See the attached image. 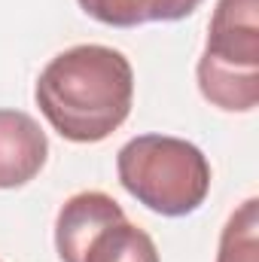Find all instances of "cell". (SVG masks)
Returning <instances> with one entry per match:
<instances>
[{
	"mask_svg": "<svg viewBox=\"0 0 259 262\" xmlns=\"http://www.w3.org/2000/svg\"><path fill=\"white\" fill-rule=\"evenodd\" d=\"M34 98L64 140L98 143L128 119L134 70L119 49L82 43L43 67Z\"/></svg>",
	"mask_w": 259,
	"mask_h": 262,
	"instance_id": "6da1fadb",
	"label": "cell"
},
{
	"mask_svg": "<svg viewBox=\"0 0 259 262\" xmlns=\"http://www.w3.org/2000/svg\"><path fill=\"white\" fill-rule=\"evenodd\" d=\"M82 262H159V250L143 229L119 220L95 235Z\"/></svg>",
	"mask_w": 259,
	"mask_h": 262,
	"instance_id": "52a82bcc",
	"label": "cell"
},
{
	"mask_svg": "<svg viewBox=\"0 0 259 262\" xmlns=\"http://www.w3.org/2000/svg\"><path fill=\"white\" fill-rule=\"evenodd\" d=\"M49 156V140L40 122L21 110H0V189L31 183Z\"/></svg>",
	"mask_w": 259,
	"mask_h": 262,
	"instance_id": "5b68a950",
	"label": "cell"
},
{
	"mask_svg": "<svg viewBox=\"0 0 259 262\" xmlns=\"http://www.w3.org/2000/svg\"><path fill=\"white\" fill-rule=\"evenodd\" d=\"M82 12L110 28H137L146 21H180L201 0H79Z\"/></svg>",
	"mask_w": 259,
	"mask_h": 262,
	"instance_id": "8992f818",
	"label": "cell"
},
{
	"mask_svg": "<svg viewBox=\"0 0 259 262\" xmlns=\"http://www.w3.org/2000/svg\"><path fill=\"white\" fill-rule=\"evenodd\" d=\"M201 95L229 113L259 104V0H217L204 55L198 58Z\"/></svg>",
	"mask_w": 259,
	"mask_h": 262,
	"instance_id": "3957f363",
	"label": "cell"
},
{
	"mask_svg": "<svg viewBox=\"0 0 259 262\" xmlns=\"http://www.w3.org/2000/svg\"><path fill=\"white\" fill-rule=\"evenodd\" d=\"M217 262H259V201L247 198L223 226Z\"/></svg>",
	"mask_w": 259,
	"mask_h": 262,
	"instance_id": "ba28073f",
	"label": "cell"
},
{
	"mask_svg": "<svg viewBox=\"0 0 259 262\" xmlns=\"http://www.w3.org/2000/svg\"><path fill=\"white\" fill-rule=\"evenodd\" d=\"M119 183L143 207L162 216L195 213L210 192V162L183 137L140 134L116 156Z\"/></svg>",
	"mask_w": 259,
	"mask_h": 262,
	"instance_id": "7a4b0ae2",
	"label": "cell"
},
{
	"mask_svg": "<svg viewBox=\"0 0 259 262\" xmlns=\"http://www.w3.org/2000/svg\"><path fill=\"white\" fill-rule=\"evenodd\" d=\"M119 220H125V210L107 192L70 195L55 220V250H58L61 262H82L95 235Z\"/></svg>",
	"mask_w": 259,
	"mask_h": 262,
	"instance_id": "277c9868",
	"label": "cell"
}]
</instances>
